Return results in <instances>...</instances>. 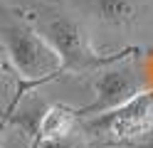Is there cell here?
<instances>
[{
	"mask_svg": "<svg viewBox=\"0 0 153 148\" xmlns=\"http://www.w3.org/2000/svg\"><path fill=\"white\" fill-rule=\"evenodd\" d=\"M79 121V114L72 111V109L67 106H59L54 104L47 109V114L42 118V126H40V138H37V143L45 141V138H62V136H72L74 133V126ZM35 143V146H37ZM32 146V148H35Z\"/></svg>",
	"mask_w": 153,
	"mask_h": 148,
	"instance_id": "6",
	"label": "cell"
},
{
	"mask_svg": "<svg viewBox=\"0 0 153 148\" xmlns=\"http://www.w3.org/2000/svg\"><path fill=\"white\" fill-rule=\"evenodd\" d=\"M87 126L101 128L116 143H131V141L143 138L146 133H153V91L143 89L128 104L114 109L109 114L89 118Z\"/></svg>",
	"mask_w": 153,
	"mask_h": 148,
	"instance_id": "4",
	"label": "cell"
},
{
	"mask_svg": "<svg viewBox=\"0 0 153 148\" xmlns=\"http://www.w3.org/2000/svg\"><path fill=\"white\" fill-rule=\"evenodd\" d=\"M143 91V82L136 74V69L126 62H116L106 69L97 72L94 82V101L84 109H76L79 118H94L101 114H109L114 109L128 104Z\"/></svg>",
	"mask_w": 153,
	"mask_h": 148,
	"instance_id": "3",
	"label": "cell"
},
{
	"mask_svg": "<svg viewBox=\"0 0 153 148\" xmlns=\"http://www.w3.org/2000/svg\"><path fill=\"white\" fill-rule=\"evenodd\" d=\"M94 15L109 27H126L138 17V0H91Z\"/></svg>",
	"mask_w": 153,
	"mask_h": 148,
	"instance_id": "5",
	"label": "cell"
},
{
	"mask_svg": "<svg viewBox=\"0 0 153 148\" xmlns=\"http://www.w3.org/2000/svg\"><path fill=\"white\" fill-rule=\"evenodd\" d=\"M3 49L10 67L17 77L35 84H45L64 72L62 57L50 45L42 32L25 27V25H5L3 27Z\"/></svg>",
	"mask_w": 153,
	"mask_h": 148,
	"instance_id": "1",
	"label": "cell"
},
{
	"mask_svg": "<svg viewBox=\"0 0 153 148\" xmlns=\"http://www.w3.org/2000/svg\"><path fill=\"white\" fill-rule=\"evenodd\" d=\"M35 148H87L76 136H62V138H45Z\"/></svg>",
	"mask_w": 153,
	"mask_h": 148,
	"instance_id": "7",
	"label": "cell"
},
{
	"mask_svg": "<svg viewBox=\"0 0 153 148\" xmlns=\"http://www.w3.org/2000/svg\"><path fill=\"white\" fill-rule=\"evenodd\" d=\"M40 32L50 39V45L62 57L64 72H82V74L101 72L116 62H123L126 54H133V49H123L119 54H99L91 47L82 22L72 17H52L42 25Z\"/></svg>",
	"mask_w": 153,
	"mask_h": 148,
	"instance_id": "2",
	"label": "cell"
}]
</instances>
